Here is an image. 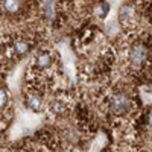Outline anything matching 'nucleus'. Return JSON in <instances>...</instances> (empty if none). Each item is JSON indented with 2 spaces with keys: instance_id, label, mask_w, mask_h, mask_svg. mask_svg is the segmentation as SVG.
Instances as JSON below:
<instances>
[{
  "instance_id": "nucleus-1",
  "label": "nucleus",
  "mask_w": 152,
  "mask_h": 152,
  "mask_svg": "<svg viewBox=\"0 0 152 152\" xmlns=\"http://www.w3.org/2000/svg\"><path fill=\"white\" fill-rule=\"evenodd\" d=\"M125 58H126V62L132 69H140L146 64V61L149 58V50L142 43H132L125 50Z\"/></svg>"
},
{
  "instance_id": "nucleus-2",
  "label": "nucleus",
  "mask_w": 152,
  "mask_h": 152,
  "mask_svg": "<svg viewBox=\"0 0 152 152\" xmlns=\"http://www.w3.org/2000/svg\"><path fill=\"white\" fill-rule=\"evenodd\" d=\"M108 105H110L111 113L123 114V113H128L131 110V100L126 96H123L122 93H114L108 99Z\"/></svg>"
},
{
  "instance_id": "nucleus-3",
  "label": "nucleus",
  "mask_w": 152,
  "mask_h": 152,
  "mask_svg": "<svg viewBox=\"0 0 152 152\" xmlns=\"http://www.w3.org/2000/svg\"><path fill=\"white\" fill-rule=\"evenodd\" d=\"M24 104L32 113H41L46 108V102L41 93L38 90H32V88H28L26 94H24Z\"/></svg>"
},
{
  "instance_id": "nucleus-4",
  "label": "nucleus",
  "mask_w": 152,
  "mask_h": 152,
  "mask_svg": "<svg viewBox=\"0 0 152 152\" xmlns=\"http://www.w3.org/2000/svg\"><path fill=\"white\" fill-rule=\"evenodd\" d=\"M21 0H3V11L9 15H14V14H18V11L21 9Z\"/></svg>"
},
{
  "instance_id": "nucleus-5",
  "label": "nucleus",
  "mask_w": 152,
  "mask_h": 152,
  "mask_svg": "<svg viewBox=\"0 0 152 152\" xmlns=\"http://www.w3.org/2000/svg\"><path fill=\"white\" fill-rule=\"evenodd\" d=\"M18 152H43L41 149H38L35 145H32V143H28V145H24L23 148H20V151Z\"/></svg>"
},
{
  "instance_id": "nucleus-6",
  "label": "nucleus",
  "mask_w": 152,
  "mask_h": 152,
  "mask_svg": "<svg viewBox=\"0 0 152 152\" xmlns=\"http://www.w3.org/2000/svg\"><path fill=\"white\" fill-rule=\"evenodd\" d=\"M149 125L152 126V113H151V116H149Z\"/></svg>"
}]
</instances>
